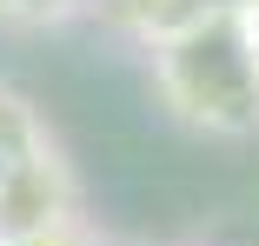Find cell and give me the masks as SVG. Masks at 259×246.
Listing matches in <instances>:
<instances>
[{
	"mask_svg": "<svg viewBox=\"0 0 259 246\" xmlns=\"http://www.w3.org/2000/svg\"><path fill=\"white\" fill-rule=\"evenodd\" d=\"M153 87L173 120L239 140L259 127V33L246 7H206L180 33L153 40Z\"/></svg>",
	"mask_w": 259,
	"mask_h": 246,
	"instance_id": "1",
	"label": "cell"
},
{
	"mask_svg": "<svg viewBox=\"0 0 259 246\" xmlns=\"http://www.w3.org/2000/svg\"><path fill=\"white\" fill-rule=\"evenodd\" d=\"M0 246H93V239L80 233V220H67V226H47V233H14Z\"/></svg>",
	"mask_w": 259,
	"mask_h": 246,
	"instance_id": "2",
	"label": "cell"
}]
</instances>
